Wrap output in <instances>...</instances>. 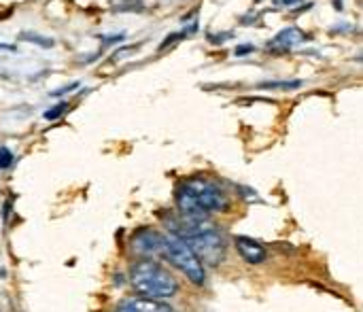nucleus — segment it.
Here are the masks:
<instances>
[{"mask_svg": "<svg viewBox=\"0 0 363 312\" xmlns=\"http://www.w3.org/2000/svg\"><path fill=\"white\" fill-rule=\"evenodd\" d=\"M113 9L119 11V13H125V11H143V9H145V2L130 0V2H119V4H115Z\"/></svg>", "mask_w": 363, "mask_h": 312, "instance_id": "9d476101", "label": "nucleus"}, {"mask_svg": "<svg viewBox=\"0 0 363 312\" xmlns=\"http://www.w3.org/2000/svg\"><path fill=\"white\" fill-rule=\"evenodd\" d=\"M164 255L170 260V264L174 268H179L189 283L194 285H204L206 281V270H204V264L200 262V257L194 253V249L183 240V238H177V236H166V247H164Z\"/></svg>", "mask_w": 363, "mask_h": 312, "instance_id": "7ed1b4c3", "label": "nucleus"}, {"mask_svg": "<svg viewBox=\"0 0 363 312\" xmlns=\"http://www.w3.org/2000/svg\"><path fill=\"white\" fill-rule=\"evenodd\" d=\"M66 108H68V104H66V102H60V104L51 106V108L45 113V119H47V121H53V119H57V117H60V115H62Z\"/></svg>", "mask_w": 363, "mask_h": 312, "instance_id": "f8f14e48", "label": "nucleus"}, {"mask_svg": "<svg viewBox=\"0 0 363 312\" xmlns=\"http://www.w3.org/2000/svg\"><path fill=\"white\" fill-rule=\"evenodd\" d=\"M296 2H302V0H283V4H296Z\"/></svg>", "mask_w": 363, "mask_h": 312, "instance_id": "4468645a", "label": "nucleus"}, {"mask_svg": "<svg viewBox=\"0 0 363 312\" xmlns=\"http://www.w3.org/2000/svg\"><path fill=\"white\" fill-rule=\"evenodd\" d=\"M164 247H166V236H162V234H157L153 230H147V228L136 232L134 238H132L134 253H138V255H143L147 260L164 253Z\"/></svg>", "mask_w": 363, "mask_h": 312, "instance_id": "39448f33", "label": "nucleus"}, {"mask_svg": "<svg viewBox=\"0 0 363 312\" xmlns=\"http://www.w3.org/2000/svg\"><path fill=\"white\" fill-rule=\"evenodd\" d=\"M359 60H362V62H363V55H362V57H359Z\"/></svg>", "mask_w": 363, "mask_h": 312, "instance_id": "2eb2a0df", "label": "nucleus"}, {"mask_svg": "<svg viewBox=\"0 0 363 312\" xmlns=\"http://www.w3.org/2000/svg\"><path fill=\"white\" fill-rule=\"evenodd\" d=\"M185 243L194 249V253H196V255L200 257V262L206 264V266L217 268V266L223 264V260H225L228 247H225V238H223V234L219 232L217 225H213L211 230H204V232H200V234L187 238Z\"/></svg>", "mask_w": 363, "mask_h": 312, "instance_id": "20e7f679", "label": "nucleus"}, {"mask_svg": "<svg viewBox=\"0 0 363 312\" xmlns=\"http://www.w3.org/2000/svg\"><path fill=\"white\" fill-rule=\"evenodd\" d=\"M234 247L238 251V255L251 264V266H262L266 262V247L262 243H257L255 238L249 236H236L234 238Z\"/></svg>", "mask_w": 363, "mask_h": 312, "instance_id": "423d86ee", "label": "nucleus"}, {"mask_svg": "<svg viewBox=\"0 0 363 312\" xmlns=\"http://www.w3.org/2000/svg\"><path fill=\"white\" fill-rule=\"evenodd\" d=\"M251 51H255L253 45H240V47L236 49V55H245V53H251Z\"/></svg>", "mask_w": 363, "mask_h": 312, "instance_id": "ddd939ff", "label": "nucleus"}, {"mask_svg": "<svg viewBox=\"0 0 363 312\" xmlns=\"http://www.w3.org/2000/svg\"><path fill=\"white\" fill-rule=\"evenodd\" d=\"M117 312H177L168 306L164 300H151V298H130L119 304Z\"/></svg>", "mask_w": 363, "mask_h": 312, "instance_id": "0eeeda50", "label": "nucleus"}, {"mask_svg": "<svg viewBox=\"0 0 363 312\" xmlns=\"http://www.w3.org/2000/svg\"><path fill=\"white\" fill-rule=\"evenodd\" d=\"M177 206L181 215L208 217L211 213H221L228 208V196L217 183L194 177L177 189Z\"/></svg>", "mask_w": 363, "mask_h": 312, "instance_id": "f257e3e1", "label": "nucleus"}, {"mask_svg": "<svg viewBox=\"0 0 363 312\" xmlns=\"http://www.w3.org/2000/svg\"><path fill=\"white\" fill-rule=\"evenodd\" d=\"M13 162H15L13 153L6 147H0V170H9L13 166Z\"/></svg>", "mask_w": 363, "mask_h": 312, "instance_id": "9b49d317", "label": "nucleus"}, {"mask_svg": "<svg viewBox=\"0 0 363 312\" xmlns=\"http://www.w3.org/2000/svg\"><path fill=\"white\" fill-rule=\"evenodd\" d=\"M130 283L138 296L151 300H168L179 294L177 279L153 260L136 262L130 270Z\"/></svg>", "mask_w": 363, "mask_h": 312, "instance_id": "f03ea898", "label": "nucleus"}, {"mask_svg": "<svg viewBox=\"0 0 363 312\" xmlns=\"http://www.w3.org/2000/svg\"><path fill=\"white\" fill-rule=\"evenodd\" d=\"M19 38H21V40H26V43L38 45V47H43V49H51V47L55 45V40H53V38H49V36H40V34H32V32H23Z\"/></svg>", "mask_w": 363, "mask_h": 312, "instance_id": "1a4fd4ad", "label": "nucleus"}, {"mask_svg": "<svg viewBox=\"0 0 363 312\" xmlns=\"http://www.w3.org/2000/svg\"><path fill=\"white\" fill-rule=\"evenodd\" d=\"M304 38H306V36H304L300 30H296V28H289V30H283L281 34H277V36H274V40H272V45H281V47L285 49V47L300 45Z\"/></svg>", "mask_w": 363, "mask_h": 312, "instance_id": "6e6552de", "label": "nucleus"}]
</instances>
